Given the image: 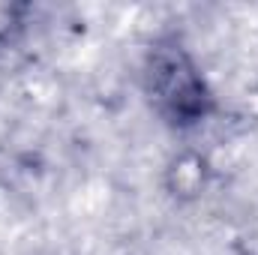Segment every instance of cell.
<instances>
[{
    "label": "cell",
    "instance_id": "1",
    "mask_svg": "<svg viewBox=\"0 0 258 255\" xmlns=\"http://www.w3.org/2000/svg\"><path fill=\"white\" fill-rule=\"evenodd\" d=\"M138 81L147 108L174 132H192L219 108L204 69L180 36H159L147 45Z\"/></svg>",
    "mask_w": 258,
    "mask_h": 255
},
{
    "label": "cell",
    "instance_id": "2",
    "mask_svg": "<svg viewBox=\"0 0 258 255\" xmlns=\"http://www.w3.org/2000/svg\"><path fill=\"white\" fill-rule=\"evenodd\" d=\"M207 180H210V162L198 150H180L165 165V189L177 201H192L204 195Z\"/></svg>",
    "mask_w": 258,
    "mask_h": 255
}]
</instances>
